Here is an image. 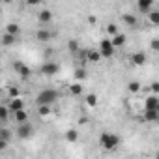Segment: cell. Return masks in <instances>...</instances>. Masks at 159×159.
<instances>
[{"instance_id":"1","label":"cell","mask_w":159,"mask_h":159,"mask_svg":"<svg viewBox=\"0 0 159 159\" xmlns=\"http://www.w3.org/2000/svg\"><path fill=\"white\" fill-rule=\"evenodd\" d=\"M56 98H58V94H56L54 90H43V92L38 96V105H51Z\"/></svg>"},{"instance_id":"2","label":"cell","mask_w":159,"mask_h":159,"mask_svg":"<svg viewBox=\"0 0 159 159\" xmlns=\"http://www.w3.org/2000/svg\"><path fill=\"white\" fill-rule=\"evenodd\" d=\"M114 45H112V41L111 39H103L101 41V47H99V52H101V56H112V52H114Z\"/></svg>"},{"instance_id":"3","label":"cell","mask_w":159,"mask_h":159,"mask_svg":"<svg viewBox=\"0 0 159 159\" xmlns=\"http://www.w3.org/2000/svg\"><path fill=\"white\" fill-rule=\"evenodd\" d=\"M118 142H120V139H118L116 135H112V133H105V135H101V144L107 146V148H114Z\"/></svg>"},{"instance_id":"4","label":"cell","mask_w":159,"mask_h":159,"mask_svg":"<svg viewBox=\"0 0 159 159\" xmlns=\"http://www.w3.org/2000/svg\"><path fill=\"white\" fill-rule=\"evenodd\" d=\"M30 133H32V125L30 124H21L19 125V129H17V135L21 137V139H26V137H30Z\"/></svg>"},{"instance_id":"5","label":"cell","mask_w":159,"mask_h":159,"mask_svg":"<svg viewBox=\"0 0 159 159\" xmlns=\"http://www.w3.org/2000/svg\"><path fill=\"white\" fill-rule=\"evenodd\" d=\"M152 4H153V0H137V10L148 13L152 10Z\"/></svg>"},{"instance_id":"6","label":"cell","mask_w":159,"mask_h":159,"mask_svg":"<svg viewBox=\"0 0 159 159\" xmlns=\"http://www.w3.org/2000/svg\"><path fill=\"white\" fill-rule=\"evenodd\" d=\"M122 23H124L125 26H135V25H137V17H135V15H129V13H124V15H122Z\"/></svg>"},{"instance_id":"7","label":"cell","mask_w":159,"mask_h":159,"mask_svg":"<svg viewBox=\"0 0 159 159\" xmlns=\"http://www.w3.org/2000/svg\"><path fill=\"white\" fill-rule=\"evenodd\" d=\"M157 103H159V98L150 96V98H146V101H144V109H157Z\"/></svg>"},{"instance_id":"8","label":"cell","mask_w":159,"mask_h":159,"mask_svg":"<svg viewBox=\"0 0 159 159\" xmlns=\"http://www.w3.org/2000/svg\"><path fill=\"white\" fill-rule=\"evenodd\" d=\"M148 21H150L152 25H157V26H159V11H157V10H150V11H148Z\"/></svg>"},{"instance_id":"9","label":"cell","mask_w":159,"mask_h":159,"mask_svg":"<svg viewBox=\"0 0 159 159\" xmlns=\"http://www.w3.org/2000/svg\"><path fill=\"white\" fill-rule=\"evenodd\" d=\"M111 41H112V45H114V47H120V45H124L125 38H124V34H114Z\"/></svg>"},{"instance_id":"10","label":"cell","mask_w":159,"mask_h":159,"mask_svg":"<svg viewBox=\"0 0 159 159\" xmlns=\"http://www.w3.org/2000/svg\"><path fill=\"white\" fill-rule=\"evenodd\" d=\"M13 114H15V120H17L19 124L26 122V111H25V109H19V111H15Z\"/></svg>"},{"instance_id":"11","label":"cell","mask_w":159,"mask_h":159,"mask_svg":"<svg viewBox=\"0 0 159 159\" xmlns=\"http://www.w3.org/2000/svg\"><path fill=\"white\" fill-rule=\"evenodd\" d=\"M144 60H146V56H144L142 52H137V54L131 58V62H133L135 66H142V64H144Z\"/></svg>"},{"instance_id":"12","label":"cell","mask_w":159,"mask_h":159,"mask_svg":"<svg viewBox=\"0 0 159 159\" xmlns=\"http://www.w3.org/2000/svg\"><path fill=\"white\" fill-rule=\"evenodd\" d=\"M49 21H51V11L43 10V11L39 13V23H41V25H47Z\"/></svg>"},{"instance_id":"13","label":"cell","mask_w":159,"mask_h":159,"mask_svg":"<svg viewBox=\"0 0 159 159\" xmlns=\"http://www.w3.org/2000/svg\"><path fill=\"white\" fill-rule=\"evenodd\" d=\"M10 109H11V112H15V111L23 109V101H21V99H13V101L10 103Z\"/></svg>"},{"instance_id":"14","label":"cell","mask_w":159,"mask_h":159,"mask_svg":"<svg viewBox=\"0 0 159 159\" xmlns=\"http://www.w3.org/2000/svg\"><path fill=\"white\" fill-rule=\"evenodd\" d=\"M43 73H47V75L56 73V66H54V64H45V66H43Z\"/></svg>"},{"instance_id":"15","label":"cell","mask_w":159,"mask_h":159,"mask_svg":"<svg viewBox=\"0 0 159 159\" xmlns=\"http://www.w3.org/2000/svg\"><path fill=\"white\" fill-rule=\"evenodd\" d=\"M49 38H51V34H49L47 30H39V32H38V39L45 41V39H49Z\"/></svg>"},{"instance_id":"16","label":"cell","mask_w":159,"mask_h":159,"mask_svg":"<svg viewBox=\"0 0 159 159\" xmlns=\"http://www.w3.org/2000/svg\"><path fill=\"white\" fill-rule=\"evenodd\" d=\"M13 41H15V36H13V34H10V32H6V34H4V43H6V45H10V43H13Z\"/></svg>"},{"instance_id":"17","label":"cell","mask_w":159,"mask_h":159,"mask_svg":"<svg viewBox=\"0 0 159 159\" xmlns=\"http://www.w3.org/2000/svg\"><path fill=\"white\" fill-rule=\"evenodd\" d=\"M49 111H51V109H49V105H39V114H41V116H47V114H49Z\"/></svg>"},{"instance_id":"18","label":"cell","mask_w":159,"mask_h":159,"mask_svg":"<svg viewBox=\"0 0 159 159\" xmlns=\"http://www.w3.org/2000/svg\"><path fill=\"white\" fill-rule=\"evenodd\" d=\"M77 137H79V135H77V131H67V140H71V142H73V140H77Z\"/></svg>"},{"instance_id":"19","label":"cell","mask_w":159,"mask_h":159,"mask_svg":"<svg viewBox=\"0 0 159 159\" xmlns=\"http://www.w3.org/2000/svg\"><path fill=\"white\" fill-rule=\"evenodd\" d=\"M8 32L13 34V36H17V34H19V26H13V25H11V26H8Z\"/></svg>"},{"instance_id":"20","label":"cell","mask_w":159,"mask_h":159,"mask_svg":"<svg viewBox=\"0 0 159 159\" xmlns=\"http://www.w3.org/2000/svg\"><path fill=\"white\" fill-rule=\"evenodd\" d=\"M0 116H2V118H4V120H6V118H8V107H6V105H4V107H2V109H0Z\"/></svg>"},{"instance_id":"21","label":"cell","mask_w":159,"mask_h":159,"mask_svg":"<svg viewBox=\"0 0 159 159\" xmlns=\"http://www.w3.org/2000/svg\"><path fill=\"white\" fill-rule=\"evenodd\" d=\"M107 32H109V34H112V36H114V34H118V30H116V26H114V25H109Z\"/></svg>"},{"instance_id":"22","label":"cell","mask_w":159,"mask_h":159,"mask_svg":"<svg viewBox=\"0 0 159 159\" xmlns=\"http://www.w3.org/2000/svg\"><path fill=\"white\" fill-rule=\"evenodd\" d=\"M96 99H98L96 96H88V98H86V103H88V105H96Z\"/></svg>"},{"instance_id":"23","label":"cell","mask_w":159,"mask_h":159,"mask_svg":"<svg viewBox=\"0 0 159 159\" xmlns=\"http://www.w3.org/2000/svg\"><path fill=\"white\" fill-rule=\"evenodd\" d=\"M71 94H81V86H79V84H73V86H71Z\"/></svg>"},{"instance_id":"24","label":"cell","mask_w":159,"mask_h":159,"mask_svg":"<svg viewBox=\"0 0 159 159\" xmlns=\"http://www.w3.org/2000/svg\"><path fill=\"white\" fill-rule=\"evenodd\" d=\"M139 88H140V86H139V83H131V84H129V90H131V92H137Z\"/></svg>"},{"instance_id":"25","label":"cell","mask_w":159,"mask_h":159,"mask_svg":"<svg viewBox=\"0 0 159 159\" xmlns=\"http://www.w3.org/2000/svg\"><path fill=\"white\" fill-rule=\"evenodd\" d=\"M150 47H152V51H159V41H157V39H153Z\"/></svg>"},{"instance_id":"26","label":"cell","mask_w":159,"mask_h":159,"mask_svg":"<svg viewBox=\"0 0 159 159\" xmlns=\"http://www.w3.org/2000/svg\"><path fill=\"white\" fill-rule=\"evenodd\" d=\"M26 2H28V4H32V6H36V4H41L43 0H26Z\"/></svg>"},{"instance_id":"27","label":"cell","mask_w":159,"mask_h":159,"mask_svg":"<svg viewBox=\"0 0 159 159\" xmlns=\"http://www.w3.org/2000/svg\"><path fill=\"white\" fill-rule=\"evenodd\" d=\"M153 92H159V83H153Z\"/></svg>"},{"instance_id":"28","label":"cell","mask_w":159,"mask_h":159,"mask_svg":"<svg viewBox=\"0 0 159 159\" xmlns=\"http://www.w3.org/2000/svg\"><path fill=\"white\" fill-rule=\"evenodd\" d=\"M155 111H157V112H159V103H157V109H155Z\"/></svg>"}]
</instances>
